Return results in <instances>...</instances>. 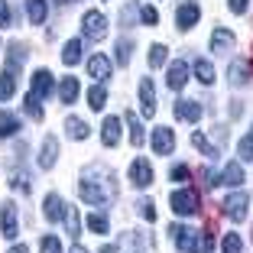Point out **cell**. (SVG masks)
<instances>
[{
    "label": "cell",
    "mask_w": 253,
    "mask_h": 253,
    "mask_svg": "<svg viewBox=\"0 0 253 253\" xmlns=\"http://www.w3.org/2000/svg\"><path fill=\"white\" fill-rule=\"evenodd\" d=\"M10 188H13V192H30V175H26V172H13V175H10Z\"/></svg>",
    "instance_id": "cell-34"
},
{
    "label": "cell",
    "mask_w": 253,
    "mask_h": 253,
    "mask_svg": "<svg viewBox=\"0 0 253 253\" xmlns=\"http://www.w3.org/2000/svg\"><path fill=\"white\" fill-rule=\"evenodd\" d=\"M153 149H156V156H169L172 149H175V133H172L169 126H156L153 130Z\"/></svg>",
    "instance_id": "cell-9"
},
{
    "label": "cell",
    "mask_w": 253,
    "mask_h": 253,
    "mask_svg": "<svg viewBox=\"0 0 253 253\" xmlns=\"http://www.w3.org/2000/svg\"><path fill=\"white\" fill-rule=\"evenodd\" d=\"M88 227L94 234H107V227H111V224H107L104 214H97V211H94V214H88Z\"/></svg>",
    "instance_id": "cell-36"
},
{
    "label": "cell",
    "mask_w": 253,
    "mask_h": 253,
    "mask_svg": "<svg viewBox=\"0 0 253 253\" xmlns=\"http://www.w3.org/2000/svg\"><path fill=\"white\" fill-rule=\"evenodd\" d=\"M30 82H33L30 94H33V97H39V101H45V97L52 94V88H55V78H52V72H49V68H39V72L33 75Z\"/></svg>",
    "instance_id": "cell-6"
},
{
    "label": "cell",
    "mask_w": 253,
    "mask_h": 253,
    "mask_svg": "<svg viewBox=\"0 0 253 253\" xmlns=\"http://www.w3.org/2000/svg\"><path fill=\"white\" fill-rule=\"evenodd\" d=\"M185 82H188V65L182 59H175L169 65V72H166V84H169L172 91H182V88H185Z\"/></svg>",
    "instance_id": "cell-10"
},
{
    "label": "cell",
    "mask_w": 253,
    "mask_h": 253,
    "mask_svg": "<svg viewBox=\"0 0 253 253\" xmlns=\"http://www.w3.org/2000/svg\"><path fill=\"white\" fill-rule=\"evenodd\" d=\"M72 3H75V0H72Z\"/></svg>",
    "instance_id": "cell-51"
},
{
    "label": "cell",
    "mask_w": 253,
    "mask_h": 253,
    "mask_svg": "<svg viewBox=\"0 0 253 253\" xmlns=\"http://www.w3.org/2000/svg\"><path fill=\"white\" fill-rule=\"evenodd\" d=\"M0 26H10V7H7V0H0Z\"/></svg>",
    "instance_id": "cell-44"
},
{
    "label": "cell",
    "mask_w": 253,
    "mask_h": 253,
    "mask_svg": "<svg viewBox=\"0 0 253 253\" xmlns=\"http://www.w3.org/2000/svg\"><path fill=\"white\" fill-rule=\"evenodd\" d=\"M130 182H133L136 188H146L149 182H153V166H149V159H133V166H130Z\"/></svg>",
    "instance_id": "cell-11"
},
{
    "label": "cell",
    "mask_w": 253,
    "mask_h": 253,
    "mask_svg": "<svg viewBox=\"0 0 253 253\" xmlns=\"http://www.w3.org/2000/svg\"><path fill=\"white\" fill-rule=\"evenodd\" d=\"M72 253H88V250H84V247H78V244H75V247H72Z\"/></svg>",
    "instance_id": "cell-49"
},
{
    "label": "cell",
    "mask_w": 253,
    "mask_h": 253,
    "mask_svg": "<svg viewBox=\"0 0 253 253\" xmlns=\"http://www.w3.org/2000/svg\"><path fill=\"white\" fill-rule=\"evenodd\" d=\"M62 62L65 65H78L82 62V39H68L65 49H62Z\"/></svg>",
    "instance_id": "cell-25"
},
{
    "label": "cell",
    "mask_w": 253,
    "mask_h": 253,
    "mask_svg": "<svg viewBox=\"0 0 253 253\" xmlns=\"http://www.w3.org/2000/svg\"><path fill=\"white\" fill-rule=\"evenodd\" d=\"M136 208H140V214L146 217L149 224L156 221V205H153V201H149V198H140V201H136Z\"/></svg>",
    "instance_id": "cell-40"
},
{
    "label": "cell",
    "mask_w": 253,
    "mask_h": 253,
    "mask_svg": "<svg viewBox=\"0 0 253 253\" xmlns=\"http://www.w3.org/2000/svg\"><path fill=\"white\" fill-rule=\"evenodd\" d=\"M0 227H3V237L13 240L16 234H20V227H16V205L13 201H3L0 205Z\"/></svg>",
    "instance_id": "cell-8"
},
{
    "label": "cell",
    "mask_w": 253,
    "mask_h": 253,
    "mask_svg": "<svg viewBox=\"0 0 253 253\" xmlns=\"http://www.w3.org/2000/svg\"><path fill=\"white\" fill-rule=\"evenodd\" d=\"M23 62H26V45H23V42H10L7 45V68H13V72H16Z\"/></svg>",
    "instance_id": "cell-23"
},
{
    "label": "cell",
    "mask_w": 253,
    "mask_h": 253,
    "mask_svg": "<svg viewBox=\"0 0 253 253\" xmlns=\"http://www.w3.org/2000/svg\"><path fill=\"white\" fill-rule=\"evenodd\" d=\"M146 62H149V68H163L166 65V45H149V52H146Z\"/></svg>",
    "instance_id": "cell-31"
},
{
    "label": "cell",
    "mask_w": 253,
    "mask_h": 253,
    "mask_svg": "<svg viewBox=\"0 0 253 253\" xmlns=\"http://www.w3.org/2000/svg\"><path fill=\"white\" fill-rule=\"evenodd\" d=\"M7 253H30V250H26V247H23V244H20V247H10V250H7Z\"/></svg>",
    "instance_id": "cell-47"
},
{
    "label": "cell",
    "mask_w": 253,
    "mask_h": 253,
    "mask_svg": "<svg viewBox=\"0 0 253 253\" xmlns=\"http://www.w3.org/2000/svg\"><path fill=\"white\" fill-rule=\"evenodd\" d=\"M101 140H104V146H117V140H120V120L117 117H107L101 124Z\"/></svg>",
    "instance_id": "cell-20"
},
{
    "label": "cell",
    "mask_w": 253,
    "mask_h": 253,
    "mask_svg": "<svg viewBox=\"0 0 253 253\" xmlns=\"http://www.w3.org/2000/svg\"><path fill=\"white\" fill-rule=\"evenodd\" d=\"M26 13H30V20L36 23H45V13H49V7H45V0H26Z\"/></svg>",
    "instance_id": "cell-28"
},
{
    "label": "cell",
    "mask_w": 253,
    "mask_h": 253,
    "mask_svg": "<svg viewBox=\"0 0 253 253\" xmlns=\"http://www.w3.org/2000/svg\"><path fill=\"white\" fill-rule=\"evenodd\" d=\"M198 16H201V7L195 0H185V3L175 10V26H179V30H192L195 23H198Z\"/></svg>",
    "instance_id": "cell-7"
},
{
    "label": "cell",
    "mask_w": 253,
    "mask_h": 253,
    "mask_svg": "<svg viewBox=\"0 0 253 253\" xmlns=\"http://www.w3.org/2000/svg\"><path fill=\"white\" fill-rule=\"evenodd\" d=\"M101 253H117V247H114V244H107V247H101Z\"/></svg>",
    "instance_id": "cell-48"
},
{
    "label": "cell",
    "mask_w": 253,
    "mask_h": 253,
    "mask_svg": "<svg viewBox=\"0 0 253 253\" xmlns=\"http://www.w3.org/2000/svg\"><path fill=\"white\" fill-rule=\"evenodd\" d=\"M169 205H172V214H182V217H188V214H198V192L195 188H179V192H172L169 195Z\"/></svg>",
    "instance_id": "cell-3"
},
{
    "label": "cell",
    "mask_w": 253,
    "mask_h": 253,
    "mask_svg": "<svg viewBox=\"0 0 253 253\" xmlns=\"http://www.w3.org/2000/svg\"><path fill=\"white\" fill-rule=\"evenodd\" d=\"M124 117H126V124H130V143H133V146H143V143H146V133H143V126H140V120H136V114L126 111Z\"/></svg>",
    "instance_id": "cell-27"
},
{
    "label": "cell",
    "mask_w": 253,
    "mask_h": 253,
    "mask_svg": "<svg viewBox=\"0 0 253 253\" xmlns=\"http://www.w3.org/2000/svg\"><path fill=\"white\" fill-rule=\"evenodd\" d=\"M39 250H42V253H62V244H59V237L45 234V237L39 240Z\"/></svg>",
    "instance_id": "cell-38"
},
{
    "label": "cell",
    "mask_w": 253,
    "mask_h": 253,
    "mask_svg": "<svg viewBox=\"0 0 253 253\" xmlns=\"http://www.w3.org/2000/svg\"><path fill=\"white\" fill-rule=\"evenodd\" d=\"M195 78H198L201 84H214V68H211V62H205V59L195 62Z\"/></svg>",
    "instance_id": "cell-29"
},
{
    "label": "cell",
    "mask_w": 253,
    "mask_h": 253,
    "mask_svg": "<svg viewBox=\"0 0 253 253\" xmlns=\"http://www.w3.org/2000/svg\"><path fill=\"white\" fill-rule=\"evenodd\" d=\"M23 104H26V114H30L33 120H42V117H45V111H42V101H39V97L26 94V97H23Z\"/></svg>",
    "instance_id": "cell-32"
},
{
    "label": "cell",
    "mask_w": 253,
    "mask_h": 253,
    "mask_svg": "<svg viewBox=\"0 0 253 253\" xmlns=\"http://www.w3.org/2000/svg\"><path fill=\"white\" fill-rule=\"evenodd\" d=\"M172 114H175V117L179 120H188V124H195V120H201V104L198 101H175V104H172Z\"/></svg>",
    "instance_id": "cell-13"
},
{
    "label": "cell",
    "mask_w": 253,
    "mask_h": 253,
    "mask_svg": "<svg viewBox=\"0 0 253 253\" xmlns=\"http://www.w3.org/2000/svg\"><path fill=\"white\" fill-rule=\"evenodd\" d=\"M169 237H172V244L179 247L182 253H198L201 250V234L192 231V227H185V224H172Z\"/></svg>",
    "instance_id": "cell-2"
},
{
    "label": "cell",
    "mask_w": 253,
    "mask_h": 253,
    "mask_svg": "<svg viewBox=\"0 0 253 253\" xmlns=\"http://www.w3.org/2000/svg\"><path fill=\"white\" fill-rule=\"evenodd\" d=\"M88 72L91 78H97V82H104V78H111V62H107V55H91L88 59Z\"/></svg>",
    "instance_id": "cell-19"
},
{
    "label": "cell",
    "mask_w": 253,
    "mask_h": 253,
    "mask_svg": "<svg viewBox=\"0 0 253 253\" xmlns=\"http://www.w3.org/2000/svg\"><path fill=\"white\" fill-rule=\"evenodd\" d=\"M104 104H107V91L101 88V84H94V88L88 91V107L91 111H104Z\"/></svg>",
    "instance_id": "cell-30"
},
{
    "label": "cell",
    "mask_w": 253,
    "mask_h": 253,
    "mask_svg": "<svg viewBox=\"0 0 253 253\" xmlns=\"http://www.w3.org/2000/svg\"><path fill=\"white\" fill-rule=\"evenodd\" d=\"M42 214H45V221H62L65 217V201L59 198V195H45V201H42Z\"/></svg>",
    "instance_id": "cell-16"
},
{
    "label": "cell",
    "mask_w": 253,
    "mask_h": 253,
    "mask_svg": "<svg viewBox=\"0 0 253 253\" xmlns=\"http://www.w3.org/2000/svg\"><path fill=\"white\" fill-rule=\"evenodd\" d=\"M130 49H133V42H130V39H120V42H117V62H120V65H126V62H130Z\"/></svg>",
    "instance_id": "cell-41"
},
{
    "label": "cell",
    "mask_w": 253,
    "mask_h": 253,
    "mask_svg": "<svg viewBox=\"0 0 253 253\" xmlns=\"http://www.w3.org/2000/svg\"><path fill=\"white\" fill-rule=\"evenodd\" d=\"M82 26H84V39H91V42H101V39L107 36V20H104V13H97V10L84 13Z\"/></svg>",
    "instance_id": "cell-4"
},
{
    "label": "cell",
    "mask_w": 253,
    "mask_h": 253,
    "mask_svg": "<svg viewBox=\"0 0 253 253\" xmlns=\"http://www.w3.org/2000/svg\"><path fill=\"white\" fill-rule=\"evenodd\" d=\"M65 130H68V136H72V140H88V133H91V126L84 124L82 117H68L65 120Z\"/></svg>",
    "instance_id": "cell-22"
},
{
    "label": "cell",
    "mask_w": 253,
    "mask_h": 253,
    "mask_svg": "<svg viewBox=\"0 0 253 253\" xmlns=\"http://www.w3.org/2000/svg\"><path fill=\"white\" fill-rule=\"evenodd\" d=\"M78 192H82V198L88 201V205L104 208V205H111V201L117 198V175H114L107 166L91 163V166H84V172H82Z\"/></svg>",
    "instance_id": "cell-1"
},
{
    "label": "cell",
    "mask_w": 253,
    "mask_h": 253,
    "mask_svg": "<svg viewBox=\"0 0 253 253\" xmlns=\"http://www.w3.org/2000/svg\"><path fill=\"white\" fill-rule=\"evenodd\" d=\"M55 156H59V140L55 136H45L42 146H39V169H52Z\"/></svg>",
    "instance_id": "cell-14"
},
{
    "label": "cell",
    "mask_w": 253,
    "mask_h": 253,
    "mask_svg": "<svg viewBox=\"0 0 253 253\" xmlns=\"http://www.w3.org/2000/svg\"><path fill=\"white\" fill-rule=\"evenodd\" d=\"M78 78H62L59 84V97H62V104H75V97H78Z\"/></svg>",
    "instance_id": "cell-24"
},
{
    "label": "cell",
    "mask_w": 253,
    "mask_h": 253,
    "mask_svg": "<svg viewBox=\"0 0 253 253\" xmlns=\"http://www.w3.org/2000/svg\"><path fill=\"white\" fill-rule=\"evenodd\" d=\"M169 179L172 182H188V169H185V166H172V169H169Z\"/></svg>",
    "instance_id": "cell-43"
},
{
    "label": "cell",
    "mask_w": 253,
    "mask_h": 253,
    "mask_svg": "<svg viewBox=\"0 0 253 253\" xmlns=\"http://www.w3.org/2000/svg\"><path fill=\"white\" fill-rule=\"evenodd\" d=\"M140 20H143V26H156V23H159L156 7H140Z\"/></svg>",
    "instance_id": "cell-42"
},
{
    "label": "cell",
    "mask_w": 253,
    "mask_h": 253,
    "mask_svg": "<svg viewBox=\"0 0 253 253\" xmlns=\"http://www.w3.org/2000/svg\"><path fill=\"white\" fill-rule=\"evenodd\" d=\"M55 3H68V0H55Z\"/></svg>",
    "instance_id": "cell-50"
},
{
    "label": "cell",
    "mask_w": 253,
    "mask_h": 253,
    "mask_svg": "<svg viewBox=\"0 0 253 253\" xmlns=\"http://www.w3.org/2000/svg\"><path fill=\"white\" fill-rule=\"evenodd\" d=\"M16 91V72L13 68H3L0 72V101H10Z\"/></svg>",
    "instance_id": "cell-21"
},
{
    "label": "cell",
    "mask_w": 253,
    "mask_h": 253,
    "mask_svg": "<svg viewBox=\"0 0 253 253\" xmlns=\"http://www.w3.org/2000/svg\"><path fill=\"white\" fill-rule=\"evenodd\" d=\"M140 107L146 117H153L156 114V88H153V82L149 78H143L140 82Z\"/></svg>",
    "instance_id": "cell-15"
},
{
    "label": "cell",
    "mask_w": 253,
    "mask_h": 253,
    "mask_svg": "<svg viewBox=\"0 0 253 253\" xmlns=\"http://www.w3.org/2000/svg\"><path fill=\"white\" fill-rule=\"evenodd\" d=\"M20 130V117L10 111H0V136H13Z\"/></svg>",
    "instance_id": "cell-26"
},
{
    "label": "cell",
    "mask_w": 253,
    "mask_h": 253,
    "mask_svg": "<svg viewBox=\"0 0 253 253\" xmlns=\"http://www.w3.org/2000/svg\"><path fill=\"white\" fill-rule=\"evenodd\" d=\"M231 49H234V33L214 30V36H211V52H214V55H227Z\"/></svg>",
    "instance_id": "cell-18"
},
{
    "label": "cell",
    "mask_w": 253,
    "mask_h": 253,
    "mask_svg": "<svg viewBox=\"0 0 253 253\" xmlns=\"http://www.w3.org/2000/svg\"><path fill=\"white\" fill-rule=\"evenodd\" d=\"M65 231L72 234V237H78V231H82V221H78V214H75V208H65Z\"/></svg>",
    "instance_id": "cell-33"
},
{
    "label": "cell",
    "mask_w": 253,
    "mask_h": 253,
    "mask_svg": "<svg viewBox=\"0 0 253 253\" xmlns=\"http://www.w3.org/2000/svg\"><path fill=\"white\" fill-rule=\"evenodd\" d=\"M247 205H250L247 192H234V195H227V201H224L221 208H224V214L231 217L234 224H240V221L247 217Z\"/></svg>",
    "instance_id": "cell-5"
},
{
    "label": "cell",
    "mask_w": 253,
    "mask_h": 253,
    "mask_svg": "<svg viewBox=\"0 0 253 253\" xmlns=\"http://www.w3.org/2000/svg\"><path fill=\"white\" fill-rule=\"evenodd\" d=\"M250 75H253V65L247 59H234L231 62V72H227V78H231L234 88H244L247 82H250Z\"/></svg>",
    "instance_id": "cell-12"
},
{
    "label": "cell",
    "mask_w": 253,
    "mask_h": 253,
    "mask_svg": "<svg viewBox=\"0 0 253 253\" xmlns=\"http://www.w3.org/2000/svg\"><path fill=\"white\" fill-rule=\"evenodd\" d=\"M198 179H201V185H205V188L214 185V182H211V169H201V172H198Z\"/></svg>",
    "instance_id": "cell-45"
},
{
    "label": "cell",
    "mask_w": 253,
    "mask_h": 253,
    "mask_svg": "<svg viewBox=\"0 0 253 253\" xmlns=\"http://www.w3.org/2000/svg\"><path fill=\"white\" fill-rule=\"evenodd\" d=\"M237 153H240V159H244V163H253V130L244 136V140H240Z\"/></svg>",
    "instance_id": "cell-35"
},
{
    "label": "cell",
    "mask_w": 253,
    "mask_h": 253,
    "mask_svg": "<svg viewBox=\"0 0 253 253\" xmlns=\"http://www.w3.org/2000/svg\"><path fill=\"white\" fill-rule=\"evenodd\" d=\"M221 253H240V237H237V234H224Z\"/></svg>",
    "instance_id": "cell-39"
},
{
    "label": "cell",
    "mask_w": 253,
    "mask_h": 253,
    "mask_svg": "<svg viewBox=\"0 0 253 253\" xmlns=\"http://www.w3.org/2000/svg\"><path fill=\"white\" fill-rule=\"evenodd\" d=\"M217 185H231V188L244 185V169H240V163H227L224 166V172L217 175Z\"/></svg>",
    "instance_id": "cell-17"
},
{
    "label": "cell",
    "mask_w": 253,
    "mask_h": 253,
    "mask_svg": "<svg viewBox=\"0 0 253 253\" xmlns=\"http://www.w3.org/2000/svg\"><path fill=\"white\" fill-rule=\"evenodd\" d=\"M192 143L201 149V153H205V156H217V149L208 143V136H205V133H192Z\"/></svg>",
    "instance_id": "cell-37"
},
{
    "label": "cell",
    "mask_w": 253,
    "mask_h": 253,
    "mask_svg": "<svg viewBox=\"0 0 253 253\" xmlns=\"http://www.w3.org/2000/svg\"><path fill=\"white\" fill-rule=\"evenodd\" d=\"M227 3H231L234 13H244V10H247V0H227Z\"/></svg>",
    "instance_id": "cell-46"
}]
</instances>
